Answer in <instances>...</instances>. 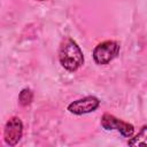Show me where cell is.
Returning <instances> with one entry per match:
<instances>
[{
    "label": "cell",
    "instance_id": "5",
    "mask_svg": "<svg viewBox=\"0 0 147 147\" xmlns=\"http://www.w3.org/2000/svg\"><path fill=\"white\" fill-rule=\"evenodd\" d=\"M23 134V124L18 117H11L5 125L3 139L5 142L9 146H15L22 138Z\"/></svg>",
    "mask_w": 147,
    "mask_h": 147
},
{
    "label": "cell",
    "instance_id": "4",
    "mask_svg": "<svg viewBox=\"0 0 147 147\" xmlns=\"http://www.w3.org/2000/svg\"><path fill=\"white\" fill-rule=\"evenodd\" d=\"M99 106H100V100L93 95H88L69 103L68 110L74 115H84L96 110Z\"/></svg>",
    "mask_w": 147,
    "mask_h": 147
},
{
    "label": "cell",
    "instance_id": "8",
    "mask_svg": "<svg viewBox=\"0 0 147 147\" xmlns=\"http://www.w3.org/2000/svg\"><path fill=\"white\" fill-rule=\"evenodd\" d=\"M37 1H44V0H37Z\"/></svg>",
    "mask_w": 147,
    "mask_h": 147
},
{
    "label": "cell",
    "instance_id": "3",
    "mask_svg": "<svg viewBox=\"0 0 147 147\" xmlns=\"http://www.w3.org/2000/svg\"><path fill=\"white\" fill-rule=\"evenodd\" d=\"M101 126L107 131L116 130L124 137H131L134 132V127L132 124L126 123L110 114H105L101 117Z\"/></svg>",
    "mask_w": 147,
    "mask_h": 147
},
{
    "label": "cell",
    "instance_id": "1",
    "mask_svg": "<svg viewBox=\"0 0 147 147\" xmlns=\"http://www.w3.org/2000/svg\"><path fill=\"white\" fill-rule=\"evenodd\" d=\"M59 60L65 70L76 71L84 63V55L80 47L74 39L65 38L60 46Z\"/></svg>",
    "mask_w": 147,
    "mask_h": 147
},
{
    "label": "cell",
    "instance_id": "7",
    "mask_svg": "<svg viewBox=\"0 0 147 147\" xmlns=\"http://www.w3.org/2000/svg\"><path fill=\"white\" fill-rule=\"evenodd\" d=\"M32 99H33V93L30 88H23L20 92L18 101L22 106H29L32 102Z\"/></svg>",
    "mask_w": 147,
    "mask_h": 147
},
{
    "label": "cell",
    "instance_id": "6",
    "mask_svg": "<svg viewBox=\"0 0 147 147\" xmlns=\"http://www.w3.org/2000/svg\"><path fill=\"white\" fill-rule=\"evenodd\" d=\"M129 146H147V125H144L139 133L127 141Z\"/></svg>",
    "mask_w": 147,
    "mask_h": 147
},
{
    "label": "cell",
    "instance_id": "2",
    "mask_svg": "<svg viewBox=\"0 0 147 147\" xmlns=\"http://www.w3.org/2000/svg\"><path fill=\"white\" fill-rule=\"evenodd\" d=\"M119 52V44L114 40H106L98 44L93 49V59L98 64H107L113 61Z\"/></svg>",
    "mask_w": 147,
    "mask_h": 147
}]
</instances>
